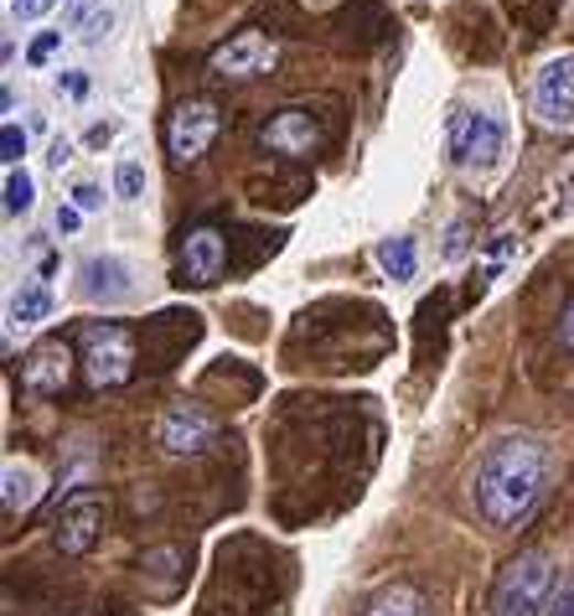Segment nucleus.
Instances as JSON below:
<instances>
[{
    "label": "nucleus",
    "mask_w": 574,
    "mask_h": 616,
    "mask_svg": "<svg viewBox=\"0 0 574 616\" xmlns=\"http://www.w3.org/2000/svg\"><path fill=\"white\" fill-rule=\"evenodd\" d=\"M73 363H78V353H73L63 337H47V343H36L26 358H21V395H63L73 378Z\"/></svg>",
    "instance_id": "8"
},
{
    "label": "nucleus",
    "mask_w": 574,
    "mask_h": 616,
    "mask_svg": "<svg viewBox=\"0 0 574 616\" xmlns=\"http://www.w3.org/2000/svg\"><path fill=\"white\" fill-rule=\"evenodd\" d=\"M42 487H47V477L36 472V462H6V477H0V502H6V514L11 518H26L42 502Z\"/></svg>",
    "instance_id": "14"
},
{
    "label": "nucleus",
    "mask_w": 574,
    "mask_h": 616,
    "mask_svg": "<svg viewBox=\"0 0 574 616\" xmlns=\"http://www.w3.org/2000/svg\"><path fill=\"white\" fill-rule=\"evenodd\" d=\"M57 94H63V99H84V94H88V73L84 68L57 73Z\"/></svg>",
    "instance_id": "22"
},
{
    "label": "nucleus",
    "mask_w": 574,
    "mask_h": 616,
    "mask_svg": "<svg viewBox=\"0 0 574 616\" xmlns=\"http://www.w3.org/2000/svg\"><path fill=\"white\" fill-rule=\"evenodd\" d=\"M445 151L461 172H497L507 155V125L487 109H456L445 125Z\"/></svg>",
    "instance_id": "3"
},
{
    "label": "nucleus",
    "mask_w": 574,
    "mask_h": 616,
    "mask_svg": "<svg viewBox=\"0 0 574 616\" xmlns=\"http://www.w3.org/2000/svg\"><path fill=\"white\" fill-rule=\"evenodd\" d=\"M36 207V182L26 166H11L6 172V218H26Z\"/></svg>",
    "instance_id": "17"
},
{
    "label": "nucleus",
    "mask_w": 574,
    "mask_h": 616,
    "mask_svg": "<svg viewBox=\"0 0 574 616\" xmlns=\"http://www.w3.org/2000/svg\"><path fill=\"white\" fill-rule=\"evenodd\" d=\"M554 560L543 549H523L518 560H507L497 585H491V612L487 616H549L554 601Z\"/></svg>",
    "instance_id": "2"
},
{
    "label": "nucleus",
    "mask_w": 574,
    "mask_h": 616,
    "mask_svg": "<svg viewBox=\"0 0 574 616\" xmlns=\"http://www.w3.org/2000/svg\"><path fill=\"white\" fill-rule=\"evenodd\" d=\"M223 264H228V244H223L218 228H192L182 234V249H176V274H182V285H218L223 280Z\"/></svg>",
    "instance_id": "9"
},
{
    "label": "nucleus",
    "mask_w": 574,
    "mask_h": 616,
    "mask_svg": "<svg viewBox=\"0 0 574 616\" xmlns=\"http://www.w3.org/2000/svg\"><path fill=\"white\" fill-rule=\"evenodd\" d=\"M213 435H218V425H213V414L197 410V404H171V410L155 420V445L171 451V456H197V451L213 445Z\"/></svg>",
    "instance_id": "10"
},
{
    "label": "nucleus",
    "mask_w": 574,
    "mask_h": 616,
    "mask_svg": "<svg viewBox=\"0 0 574 616\" xmlns=\"http://www.w3.org/2000/svg\"><path fill=\"white\" fill-rule=\"evenodd\" d=\"M78 616H104V612H78Z\"/></svg>",
    "instance_id": "31"
},
{
    "label": "nucleus",
    "mask_w": 574,
    "mask_h": 616,
    "mask_svg": "<svg viewBox=\"0 0 574 616\" xmlns=\"http://www.w3.org/2000/svg\"><path fill=\"white\" fill-rule=\"evenodd\" d=\"M57 52H63V32H42V36H32V47H26V63H32V68H47Z\"/></svg>",
    "instance_id": "20"
},
{
    "label": "nucleus",
    "mask_w": 574,
    "mask_h": 616,
    "mask_svg": "<svg viewBox=\"0 0 574 616\" xmlns=\"http://www.w3.org/2000/svg\"><path fill=\"white\" fill-rule=\"evenodd\" d=\"M549 616H574V570H570V581L554 591V601H549Z\"/></svg>",
    "instance_id": "25"
},
{
    "label": "nucleus",
    "mask_w": 574,
    "mask_h": 616,
    "mask_svg": "<svg viewBox=\"0 0 574 616\" xmlns=\"http://www.w3.org/2000/svg\"><path fill=\"white\" fill-rule=\"evenodd\" d=\"M259 145H264L270 155L301 161V155H311L316 145H322V125L311 120V109H280V115H270V120H264Z\"/></svg>",
    "instance_id": "12"
},
{
    "label": "nucleus",
    "mask_w": 574,
    "mask_h": 616,
    "mask_svg": "<svg viewBox=\"0 0 574 616\" xmlns=\"http://www.w3.org/2000/svg\"><path fill=\"white\" fill-rule=\"evenodd\" d=\"M115 197L119 203H140L145 197V166L136 155H119L115 161Z\"/></svg>",
    "instance_id": "19"
},
{
    "label": "nucleus",
    "mask_w": 574,
    "mask_h": 616,
    "mask_svg": "<svg viewBox=\"0 0 574 616\" xmlns=\"http://www.w3.org/2000/svg\"><path fill=\"white\" fill-rule=\"evenodd\" d=\"M528 109L543 130L554 136H574V47L554 52L533 68V88H528Z\"/></svg>",
    "instance_id": "5"
},
{
    "label": "nucleus",
    "mask_w": 574,
    "mask_h": 616,
    "mask_svg": "<svg viewBox=\"0 0 574 616\" xmlns=\"http://www.w3.org/2000/svg\"><path fill=\"white\" fill-rule=\"evenodd\" d=\"M549 482V451L539 435H497L472 472V497L491 529H512L533 514Z\"/></svg>",
    "instance_id": "1"
},
{
    "label": "nucleus",
    "mask_w": 574,
    "mask_h": 616,
    "mask_svg": "<svg viewBox=\"0 0 574 616\" xmlns=\"http://www.w3.org/2000/svg\"><path fill=\"white\" fill-rule=\"evenodd\" d=\"M88 11H94V0H68V26H78V32H84Z\"/></svg>",
    "instance_id": "30"
},
{
    "label": "nucleus",
    "mask_w": 574,
    "mask_h": 616,
    "mask_svg": "<svg viewBox=\"0 0 574 616\" xmlns=\"http://www.w3.org/2000/svg\"><path fill=\"white\" fill-rule=\"evenodd\" d=\"M559 343L574 353V295H570V306H564V322H559Z\"/></svg>",
    "instance_id": "29"
},
{
    "label": "nucleus",
    "mask_w": 574,
    "mask_h": 616,
    "mask_svg": "<svg viewBox=\"0 0 574 616\" xmlns=\"http://www.w3.org/2000/svg\"><path fill=\"white\" fill-rule=\"evenodd\" d=\"M274 63H280V47H274L264 32H238L213 52V73H218V78H259V73H270Z\"/></svg>",
    "instance_id": "11"
},
{
    "label": "nucleus",
    "mask_w": 574,
    "mask_h": 616,
    "mask_svg": "<svg viewBox=\"0 0 574 616\" xmlns=\"http://www.w3.org/2000/svg\"><path fill=\"white\" fill-rule=\"evenodd\" d=\"M368 616H424V596L414 585H393L368 606Z\"/></svg>",
    "instance_id": "18"
},
{
    "label": "nucleus",
    "mask_w": 574,
    "mask_h": 616,
    "mask_svg": "<svg viewBox=\"0 0 574 616\" xmlns=\"http://www.w3.org/2000/svg\"><path fill=\"white\" fill-rule=\"evenodd\" d=\"M73 207H78V213H99V207H104V192L94 187V182H84V187H73Z\"/></svg>",
    "instance_id": "26"
},
{
    "label": "nucleus",
    "mask_w": 574,
    "mask_h": 616,
    "mask_svg": "<svg viewBox=\"0 0 574 616\" xmlns=\"http://www.w3.org/2000/svg\"><path fill=\"white\" fill-rule=\"evenodd\" d=\"M78 363L94 389H119L136 374V337L119 322H84L78 326Z\"/></svg>",
    "instance_id": "4"
},
{
    "label": "nucleus",
    "mask_w": 574,
    "mask_h": 616,
    "mask_svg": "<svg viewBox=\"0 0 574 616\" xmlns=\"http://www.w3.org/2000/svg\"><path fill=\"white\" fill-rule=\"evenodd\" d=\"M78 295L94 306H119L130 295V264L115 255H88L78 270Z\"/></svg>",
    "instance_id": "13"
},
{
    "label": "nucleus",
    "mask_w": 574,
    "mask_h": 616,
    "mask_svg": "<svg viewBox=\"0 0 574 616\" xmlns=\"http://www.w3.org/2000/svg\"><path fill=\"white\" fill-rule=\"evenodd\" d=\"M47 161H52V166H57V172H63V166H68V161H73V140H63V136L52 140V151H47Z\"/></svg>",
    "instance_id": "27"
},
{
    "label": "nucleus",
    "mask_w": 574,
    "mask_h": 616,
    "mask_svg": "<svg viewBox=\"0 0 574 616\" xmlns=\"http://www.w3.org/2000/svg\"><path fill=\"white\" fill-rule=\"evenodd\" d=\"M52 316V285L47 280H21V291L11 295V306H6V332L17 337V332H32Z\"/></svg>",
    "instance_id": "15"
},
{
    "label": "nucleus",
    "mask_w": 574,
    "mask_h": 616,
    "mask_svg": "<svg viewBox=\"0 0 574 616\" xmlns=\"http://www.w3.org/2000/svg\"><path fill=\"white\" fill-rule=\"evenodd\" d=\"M218 130H223L218 104H213V99H182V104H176V115H171V125H166L171 161H182V166L203 161L207 145L218 140Z\"/></svg>",
    "instance_id": "7"
},
{
    "label": "nucleus",
    "mask_w": 574,
    "mask_h": 616,
    "mask_svg": "<svg viewBox=\"0 0 574 616\" xmlns=\"http://www.w3.org/2000/svg\"><path fill=\"white\" fill-rule=\"evenodd\" d=\"M0 155H6V172L21 166V155H26V130H21V125H6V130H0Z\"/></svg>",
    "instance_id": "21"
},
{
    "label": "nucleus",
    "mask_w": 574,
    "mask_h": 616,
    "mask_svg": "<svg viewBox=\"0 0 574 616\" xmlns=\"http://www.w3.org/2000/svg\"><path fill=\"white\" fill-rule=\"evenodd\" d=\"M104 523H109V497L99 487H78L73 497H63L57 523H52V539H57L63 554H88L104 539Z\"/></svg>",
    "instance_id": "6"
},
{
    "label": "nucleus",
    "mask_w": 574,
    "mask_h": 616,
    "mask_svg": "<svg viewBox=\"0 0 574 616\" xmlns=\"http://www.w3.org/2000/svg\"><path fill=\"white\" fill-rule=\"evenodd\" d=\"M78 223H84L78 207H57V234H78Z\"/></svg>",
    "instance_id": "28"
},
{
    "label": "nucleus",
    "mask_w": 574,
    "mask_h": 616,
    "mask_svg": "<svg viewBox=\"0 0 574 616\" xmlns=\"http://www.w3.org/2000/svg\"><path fill=\"white\" fill-rule=\"evenodd\" d=\"M378 264H383V274L389 280H414V270H420V249H414V239H383L378 244Z\"/></svg>",
    "instance_id": "16"
},
{
    "label": "nucleus",
    "mask_w": 574,
    "mask_h": 616,
    "mask_svg": "<svg viewBox=\"0 0 574 616\" xmlns=\"http://www.w3.org/2000/svg\"><path fill=\"white\" fill-rule=\"evenodd\" d=\"M109 26H115V11H109V6H104V11H94V17L84 21V42H104V36H109Z\"/></svg>",
    "instance_id": "23"
},
{
    "label": "nucleus",
    "mask_w": 574,
    "mask_h": 616,
    "mask_svg": "<svg viewBox=\"0 0 574 616\" xmlns=\"http://www.w3.org/2000/svg\"><path fill=\"white\" fill-rule=\"evenodd\" d=\"M6 6H11V17L17 21H36V17H47L57 0H6Z\"/></svg>",
    "instance_id": "24"
}]
</instances>
